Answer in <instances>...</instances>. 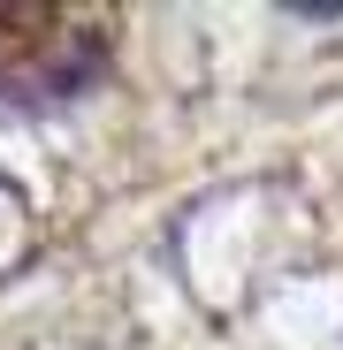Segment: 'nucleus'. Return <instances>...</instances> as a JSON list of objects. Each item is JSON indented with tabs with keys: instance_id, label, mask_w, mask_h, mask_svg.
I'll list each match as a JSON object with an SVG mask.
<instances>
[{
	"instance_id": "f257e3e1",
	"label": "nucleus",
	"mask_w": 343,
	"mask_h": 350,
	"mask_svg": "<svg viewBox=\"0 0 343 350\" xmlns=\"http://www.w3.org/2000/svg\"><path fill=\"white\" fill-rule=\"evenodd\" d=\"M114 8L99 0H0V99L62 107L114 62Z\"/></svg>"
}]
</instances>
